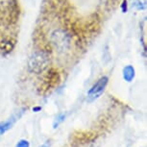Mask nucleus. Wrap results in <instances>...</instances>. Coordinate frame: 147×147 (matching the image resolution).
<instances>
[{"label": "nucleus", "mask_w": 147, "mask_h": 147, "mask_svg": "<svg viewBox=\"0 0 147 147\" xmlns=\"http://www.w3.org/2000/svg\"><path fill=\"white\" fill-rule=\"evenodd\" d=\"M65 113H59L56 117L54 119V122H53V128L54 129H57L58 127H59L61 124L63 123V121H65Z\"/></svg>", "instance_id": "obj_7"}, {"label": "nucleus", "mask_w": 147, "mask_h": 147, "mask_svg": "<svg viewBox=\"0 0 147 147\" xmlns=\"http://www.w3.org/2000/svg\"><path fill=\"white\" fill-rule=\"evenodd\" d=\"M122 77H123L124 81L131 83L134 81L135 77H136V69L133 65H128L126 66H124L122 69Z\"/></svg>", "instance_id": "obj_5"}, {"label": "nucleus", "mask_w": 147, "mask_h": 147, "mask_svg": "<svg viewBox=\"0 0 147 147\" xmlns=\"http://www.w3.org/2000/svg\"><path fill=\"white\" fill-rule=\"evenodd\" d=\"M108 83H109V78L107 76H103L100 79L97 80V82L88 91L87 101L90 103V102L97 100L106 90Z\"/></svg>", "instance_id": "obj_3"}, {"label": "nucleus", "mask_w": 147, "mask_h": 147, "mask_svg": "<svg viewBox=\"0 0 147 147\" xmlns=\"http://www.w3.org/2000/svg\"><path fill=\"white\" fill-rule=\"evenodd\" d=\"M127 9H128V1L127 0H123L121 4V10L123 13H126L127 12Z\"/></svg>", "instance_id": "obj_9"}, {"label": "nucleus", "mask_w": 147, "mask_h": 147, "mask_svg": "<svg viewBox=\"0 0 147 147\" xmlns=\"http://www.w3.org/2000/svg\"><path fill=\"white\" fill-rule=\"evenodd\" d=\"M20 116H21V115L16 113V115H13L11 118L8 119V120L0 122V136L5 134L8 130H10L11 128H12V127L15 125L16 122L18 120V118L20 117Z\"/></svg>", "instance_id": "obj_4"}, {"label": "nucleus", "mask_w": 147, "mask_h": 147, "mask_svg": "<svg viewBox=\"0 0 147 147\" xmlns=\"http://www.w3.org/2000/svg\"><path fill=\"white\" fill-rule=\"evenodd\" d=\"M51 146V143H50V141H46V142H44L42 145H41L40 147H50Z\"/></svg>", "instance_id": "obj_10"}, {"label": "nucleus", "mask_w": 147, "mask_h": 147, "mask_svg": "<svg viewBox=\"0 0 147 147\" xmlns=\"http://www.w3.org/2000/svg\"><path fill=\"white\" fill-rule=\"evenodd\" d=\"M49 63V58L43 50L35 51L28 61V69L30 72L40 74L47 68Z\"/></svg>", "instance_id": "obj_1"}, {"label": "nucleus", "mask_w": 147, "mask_h": 147, "mask_svg": "<svg viewBox=\"0 0 147 147\" xmlns=\"http://www.w3.org/2000/svg\"><path fill=\"white\" fill-rule=\"evenodd\" d=\"M130 5L136 11H144L146 9V0H129Z\"/></svg>", "instance_id": "obj_6"}, {"label": "nucleus", "mask_w": 147, "mask_h": 147, "mask_svg": "<svg viewBox=\"0 0 147 147\" xmlns=\"http://www.w3.org/2000/svg\"><path fill=\"white\" fill-rule=\"evenodd\" d=\"M16 147H30V142L27 140H19L16 144Z\"/></svg>", "instance_id": "obj_8"}, {"label": "nucleus", "mask_w": 147, "mask_h": 147, "mask_svg": "<svg viewBox=\"0 0 147 147\" xmlns=\"http://www.w3.org/2000/svg\"><path fill=\"white\" fill-rule=\"evenodd\" d=\"M51 42L59 52H65L71 45V38L65 30L57 29L51 34Z\"/></svg>", "instance_id": "obj_2"}, {"label": "nucleus", "mask_w": 147, "mask_h": 147, "mask_svg": "<svg viewBox=\"0 0 147 147\" xmlns=\"http://www.w3.org/2000/svg\"><path fill=\"white\" fill-rule=\"evenodd\" d=\"M40 110H41L40 107H35V108H33V111H34L35 113H38V111H40Z\"/></svg>", "instance_id": "obj_11"}]
</instances>
